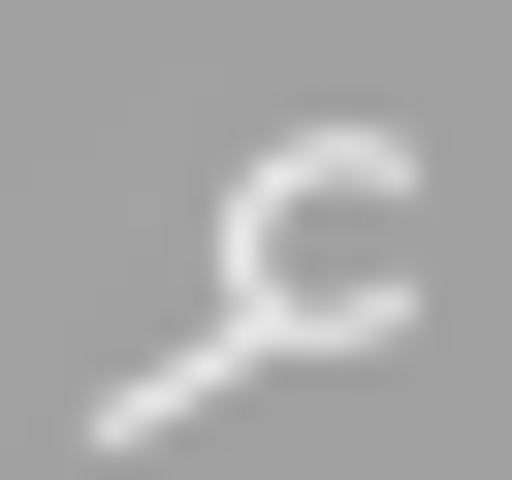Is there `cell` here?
Listing matches in <instances>:
<instances>
[{
    "instance_id": "obj_1",
    "label": "cell",
    "mask_w": 512,
    "mask_h": 480,
    "mask_svg": "<svg viewBox=\"0 0 512 480\" xmlns=\"http://www.w3.org/2000/svg\"><path fill=\"white\" fill-rule=\"evenodd\" d=\"M384 256H416V160H384V128H320V160H256V224H224V288H256L288 352H384V320H352Z\"/></svg>"
}]
</instances>
